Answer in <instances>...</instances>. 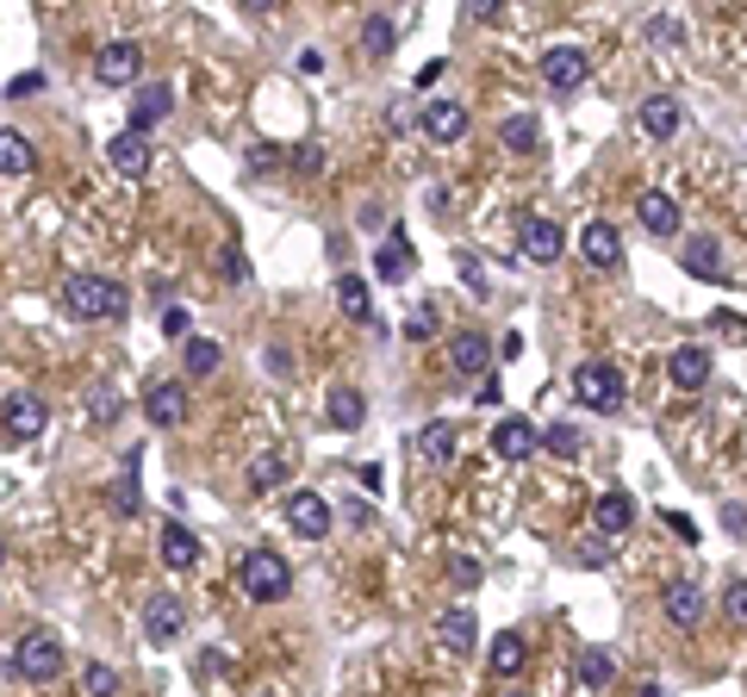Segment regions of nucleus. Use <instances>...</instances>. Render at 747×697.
Returning a JSON list of instances; mask_svg holds the SVG:
<instances>
[{
  "instance_id": "nucleus-1",
  "label": "nucleus",
  "mask_w": 747,
  "mask_h": 697,
  "mask_svg": "<svg viewBox=\"0 0 747 697\" xmlns=\"http://www.w3.org/2000/svg\"><path fill=\"white\" fill-rule=\"evenodd\" d=\"M57 299L76 324H100V318H118V311H125V287L106 281V274H69Z\"/></svg>"
},
{
  "instance_id": "nucleus-2",
  "label": "nucleus",
  "mask_w": 747,
  "mask_h": 697,
  "mask_svg": "<svg viewBox=\"0 0 747 697\" xmlns=\"http://www.w3.org/2000/svg\"><path fill=\"white\" fill-rule=\"evenodd\" d=\"M237 580H244V592L256 604H281L293 592V567H287V555H274V548H249L244 567H237Z\"/></svg>"
},
{
  "instance_id": "nucleus-3",
  "label": "nucleus",
  "mask_w": 747,
  "mask_h": 697,
  "mask_svg": "<svg viewBox=\"0 0 747 697\" xmlns=\"http://www.w3.org/2000/svg\"><path fill=\"white\" fill-rule=\"evenodd\" d=\"M63 641L50 636V629H32V636L13 641V673L25 678V685H50V678H63Z\"/></svg>"
},
{
  "instance_id": "nucleus-4",
  "label": "nucleus",
  "mask_w": 747,
  "mask_h": 697,
  "mask_svg": "<svg viewBox=\"0 0 747 697\" xmlns=\"http://www.w3.org/2000/svg\"><path fill=\"white\" fill-rule=\"evenodd\" d=\"M623 368L616 362H579L574 368V399L592 411H623Z\"/></svg>"
},
{
  "instance_id": "nucleus-5",
  "label": "nucleus",
  "mask_w": 747,
  "mask_h": 697,
  "mask_svg": "<svg viewBox=\"0 0 747 697\" xmlns=\"http://www.w3.org/2000/svg\"><path fill=\"white\" fill-rule=\"evenodd\" d=\"M592 76V57L579 50V44H555V50H542V81H548V94H579Z\"/></svg>"
},
{
  "instance_id": "nucleus-6",
  "label": "nucleus",
  "mask_w": 747,
  "mask_h": 697,
  "mask_svg": "<svg viewBox=\"0 0 747 697\" xmlns=\"http://www.w3.org/2000/svg\"><path fill=\"white\" fill-rule=\"evenodd\" d=\"M137 76H144V50H137L132 38L106 44V50L94 57V81H100V88H132Z\"/></svg>"
},
{
  "instance_id": "nucleus-7",
  "label": "nucleus",
  "mask_w": 747,
  "mask_h": 697,
  "mask_svg": "<svg viewBox=\"0 0 747 697\" xmlns=\"http://www.w3.org/2000/svg\"><path fill=\"white\" fill-rule=\"evenodd\" d=\"M518 243H523V262H536V268H555L561 250H567V231H561L555 218H523Z\"/></svg>"
},
{
  "instance_id": "nucleus-8",
  "label": "nucleus",
  "mask_w": 747,
  "mask_h": 697,
  "mask_svg": "<svg viewBox=\"0 0 747 697\" xmlns=\"http://www.w3.org/2000/svg\"><path fill=\"white\" fill-rule=\"evenodd\" d=\"M144 418H150L156 430H174L188 418V387H181V380H150V387H144Z\"/></svg>"
},
{
  "instance_id": "nucleus-9",
  "label": "nucleus",
  "mask_w": 747,
  "mask_h": 697,
  "mask_svg": "<svg viewBox=\"0 0 747 697\" xmlns=\"http://www.w3.org/2000/svg\"><path fill=\"white\" fill-rule=\"evenodd\" d=\"M44 418H50V411H44L38 392H13V399L0 405V424H7V436H13V443H32V436H44Z\"/></svg>"
},
{
  "instance_id": "nucleus-10",
  "label": "nucleus",
  "mask_w": 747,
  "mask_h": 697,
  "mask_svg": "<svg viewBox=\"0 0 747 697\" xmlns=\"http://www.w3.org/2000/svg\"><path fill=\"white\" fill-rule=\"evenodd\" d=\"M287 523H293V536L318 542V536L330 529V504H325V492H287Z\"/></svg>"
},
{
  "instance_id": "nucleus-11",
  "label": "nucleus",
  "mask_w": 747,
  "mask_h": 697,
  "mask_svg": "<svg viewBox=\"0 0 747 697\" xmlns=\"http://www.w3.org/2000/svg\"><path fill=\"white\" fill-rule=\"evenodd\" d=\"M536 448H542V430L530 424V418H498L493 455H505V461H523V455H536Z\"/></svg>"
},
{
  "instance_id": "nucleus-12",
  "label": "nucleus",
  "mask_w": 747,
  "mask_h": 697,
  "mask_svg": "<svg viewBox=\"0 0 747 697\" xmlns=\"http://www.w3.org/2000/svg\"><path fill=\"white\" fill-rule=\"evenodd\" d=\"M106 162H113V169L125 174V181H137V174H150V137L125 125V132H118L113 144H106Z\"/></svg>"
},
{
  "instance_id": "nucleus-13",
  "label": "nucleus",
  "mask_w": 747,
  "mask_h": 697,
  "mask_svg": "<svg viewBox=\"0 0 747 697\" xmlns=\"http://www.w3.org/2000/svg\"><path fill=\"white\" fill-rule=\"evenodd\" d=\"M579 255H586L592 268H616V262H623V231L604 225V218H592V225L579 231Z\"/></svg>"
},
{
  "instance_id": "nucleus-14",
  "label": "nucleus",
  "mask_w": 747,
  "mask_h": 697,
  "mask_svg": "<svg viewBox=\"0 0 747 697\" xmlns=\"http://www.w3.org/2000/svg\"><path fill=\"white\" fill-rule=\"evenodd\" d=\"M667 380H672V387H679V392H698V387H704V380H710V348H698V343H679V348H672V355H667Z\"/></svg>"
},
{
  "instance_id": "nucleus-15",
  "label": "nucleus",
  "mask_w": 747,
  "mask_h": 697,
  "mask_svg": "<svg viewBox=\"0 0 747 697\" xmlns=\"http://www.w3.org/2000/svg\"><path fill=\"white\" fill-rule=\"evenodd\" d=\"M181 629H188V610H181V598L156 592V598L144 604V636H150V641H174Z\"/></svg>"
},
{
  "instance_id": "nucleus-16",
  "label": "nucleus",
  "mask_w": 747,
  "mask_h": 697,
  "mask_svg": "<svg viewBox=\"0 0 747 697\" xmlns=\"http://www.w3.org/2000/svg\"><path fill=\"white\" fill-rule=\"evenodd\" d=\"M635 218H642V231L648 237H672L679 231V199L660 194V187H648V194L635 199Z\"/></svg>"
},
{
  "instance_id": "nucleus-17",
  "label": "nucleus",
  "mask_w": 747,
  "mask_h": 697,
  "mask_svg": "<svg viewBox=\"0 0 747 697\" xmlns=\"http://www.w3.org/2000/svg\"><path fill=\"white\" fill-rule=\"evenodd\" d=\"M461 132H467V106H461V100H423V137L455 144Z\"/></svg>"
},
{
  "instance_id": "nucleus-18",
  "label": "nucleus",
  "mask_w": 747,
  "mask_h": 697,
  "mask_svg": "<svg viewBox=\"0 0 747 697\" xmlns=\"http://www.w3.org/2000/svg\"><path fill=\"white\" fill-rule=\"evenodd\" d=\"M635 523V499L616 485V492H598V504H592V529L598 536H623Z\"/></svg>"
},
{
  "instance_id": "nucleus-19",
  "label": "nucleus",
  "mask_w": 747,
  "mask_h": 697,
  "mask_svg": "<svg viewBox=\"0 0 747 697\" xmlns=\"http://www.w3.org/2000/svg\"><path fill=\"white\" fill-rule=\"evenodd\" d=\"M169 113H174V88L169 81H144L132 100V132H150L156 118H169Z\"/></svg>"
},
{
  "instance_id": "nucleus-20",
  "label": "nucleus",
  "mask_w": 747,
  "mask_h": 697,
  "mask_svg": "<svg viewBox=\"0 0 747 697\" xmlns=\"http://www.w3.org/2000/svg\"><path fill=\"white\" fill-rule=\"evenodd\" d=\"M374 281H386V287L411 281V243H405V231H386V243L374 250Z\"/></svg>"
},
{
  "instance_id": "nucleus-21",
  "label": "nucleus",
  "mask_w": 747,
  "mask_h": 697,
  "mask_svg": "<svg viewBox=\"0 0 747 697\" xmlns=\"http://www.w3.org/2000/svg\"><path fill=\"white\" fill-rule=\"evenodd\" d=\"M679 125H686V106H679L672 94H648V100H642V132H648V137H660V144H667Z\"/></svg>"
},
{
  "instance_id": "nucleus-22",
  "label": "nucleus",
  "mask_w": 747,
  "mask_h": 697,
  "mask_svg": "<svg viewBox=\"0 0 747 697\" xmlns=\"http://www.w3.org/2000/svg\"><path fill=\"white\" fill-rule=\"evenodd\" d=\"M437 641L449 654H474V610H467V604H449L437 617Z\"/></svg>"
},
{
  "instance_id": "nucleus-23",
  "label": "nucleus",
  "mask_w": 747,
  "mask_h": 697,
  "mask_svg": "<svg viewBox=\"0 0 747 697\" xmlns=\"http://www.w3.org/2000/svg\"><path fill=\"white\" fill-rule=\"evenodd\" d=\"M667 617L679 622V629H698L704 622V585H691V580H679V585H667Z\"/></svg>"
},
{
  "instance_id": "nucleus-24",
  "label": "nucleus",
  "mask_w": 747,
  "mask_h": 697,
  "mask_svg": "<svg viewBox=\"0 0 747 697\" xmlns=\"http://www.w3.org/2000/svg\"><path fill=\"white\" fill-rule=\"evenodd\" d=\"M523 660H530L523 636H518V629H498V636H493V648H486V666H493L498 678H518V673H523Z\"/></svg>"
},
{
  "instance_id": "nucleus-25",
  "label": "nucleus",
  "mask_w": 747,
  "mask_h": 697,
  "mask_svg": "<svg viewBox=\"0 0 747 697\" xmlns=\"http://www.w3.org/2000/svg\"><path fill=\"white\" fill-rule=\"evenodd\" d=\"M455 443H461V430L449 424V418H437V424H423V436H418V455L430 467H449L455 461Z\"/></svg>"
},
{
  "instance_id": "nucleus-26",
  "label": "nucleus",
  "mask_w": 747,
  "mask_h": 697,
  "mask_svg": "<svg viewBox=\"0 0 747 697\" xmlns=\"http://www.w3.org/2000/svg\"><path fill=\"white\" fill-rule=\"evenodd\" d=\"M449 362H455V374H479L493 362V343L479 330H461V336H449Z\"/></svg>"
},
{
  "instance_id": "nucleus-27",
  "label": "nucleus",
  "mask_w": 747,
  "mask_h": 697,
  "mask_svg": "<svg viewBox=\"0 0 747 697\" xmlns=\"http://www.w3.org/2000/svg\"><path fill=\"white\" fill-rule=\"evenodd\" d=\"M156 548H162V561H169L174 573L200 561V536H193L188 523H162V542H156Z\"/></svg>"
},
{
  "instance_id": "nucleus-28",
  "label": "nucleus",
  "mask_w": 747,
  "mask_h": 697,
  "mask_svg": "<svg viewBox=\"0 0 747 697\" xmlns=\"http://www.w3.org/2000/svg\"><path fill=\"white\" fill-rule=\"evenodd\" d=\"M325 418L337 430H362V418H367V399L355 387H330V399H325Z\"/></svg>"
},
{
  "instance_id": "nucleus-29",
  "label": "nucleus",
  "mask_w": 747,
  "mask_h": 697,
  "mask_svg": "<svg viewBox=\"0 0 747 697\" xmlns=\"http://www.w3.org/2000/svg\"><path fill=\"white\" fill-rule=\"evenodd\" d=\"M367 299H374V287H367L362 274H337V306H343V318L367 324V318H374V306H367Z\"/></svg>"
},
{
  "instance_id": "nucleus-30",
  "label": "nucleus",
  "mask_w": 747,
  "mask_h": 697,
  "mask_svg": "<svg viewBox=\"0 0 747 697\" xmlns=\"http://www.w3.org/2000/svg\"><path fill=\"white\" fill-rule=\"evenodd\" d=\"M574 673H579V685H586V692H604V685L616 678V660L604 654V648H579Z\"/></svg>"
},
{
  "instance_id": "nucleus-31",
  "label": "nucleus",
  "mask_w": 747,
  "mask_h": 697,
  "mask_svg": "<svg viewBox=\"0 0 747 697\" xmlns=\"http://www.w3.org/2000/svg\"><path fill=\"white\" fill-rule=\"evenodd\" d=\"M38 150H32V137L25 132H0V174H32Z\"/></svg>"
},
{
  "instance_id": "nucleus-32",
  "label": "nucleus",
  "mask_w": 747,
  "mask_h": 697,
  "mask_svg": "<svg viewBox=\"0 0 747 697\" xmlns=\"http://www.w3.org/2000/svg\"><path fill=\"white\" fill-rule=\"evenodd\" d=\"M686 274L691 281H723V255H716L710 237H691L686 243Z\"/></svg>"
},
{
  "instance_id": "nucleus-33",
  "label": "nucleus",
  "mask_w": 747,
  "mask_h": 697,
  "mask_svg": "<svg viewBox=\"0 0 747 697\" xmlns=\"http://www.w3.org/2000/svg\"><path fill=\"white\" fill-rule=\"evenodd\" d=\"M536 113H511L505 118V125H498V144H505V150H536Z\"/></svg>"
},
{
  "instance_id": "nucleus-34",
  "label": "nucleus",
  "mask_w": 747,
  "mask_h": 697,
  "mask_svg": "<svg viewBox=\"0 0 747 697\" xmlns=\"http://www.w3.org/2000/svg\"><path fill=\"white\" fill-rule=\"evenodd\" d=\"M218 355H225V348L212 343V336H193V343L181 348V362H188V374H193V380H206V374L218 368Z\"/></svg>"
},
{
  "instance_id": "nucleus-35",
  "label": "nucleus",
  "mask_w": 747,
  "mask_h": 697,
  "mask_svg": "<svg viewBox=\"0 0 747 697\" xmlns=\"http://www.w3.org/2000/svg\"><path fill=\"white\" fill-rule=\"evenodd\" d=\"M81 692L88 697H118V673L106 666V660H88V666H81Z\"/></svg>"
},
{
  "instance_id": "nucleus-36",
  "label": "nucleus",
  "mask_w": 747,
  "mask_h": 697,
  "mask_svg": "<svg viewBox=\"0 0 747 697\" xmlns=\"http://www.w3.org/2000/svg\"><path fill=\"white\" fill-rule=\"evenodd\" d=\"M399 330H405V343H430V336H437V306H430V299H423V306H411Z\"/></svg>"
},
{
  "instance_id": "nucleus-37",
  "label": "nucleus",
  "mask_w": 747,
  "mask_h": 697,
  "mask_svg": "<svg viewBox=\"0 0 747 697\" xmlns=\"http://www.w3.org/2000/svg\"><path fill=\"white\" fill-rule=\"evenodd\" d=\"M137 455H144V448H132V461H125V480L113 485V511H125V517H132V511H144V499H137Z\"/></svg>"
},
{
  "instance_id": "nucleus-38",
  "label": "nucleus",
  "mask_w": 747,
  "mask_h": 697,
  "mask_svg": "<svg viewBox=\"0 0 747 697\" xmlns=\"http://www.w3.org/2000/svg\"><path fill=\"white\" fill-rule=\"evenodd\" d=\"M542 448H548V455H561V461H574V455H579V430L561 418V424L542 430Z\"/></svg>"
},
{
  "instance_id": "nucleus-39",
  "label": "nucleus",
  "mask_w": 747,
  "mask_h": 697,
  "mask_svg": "<svg viewBox=\"0 0 747 697\" xmlns=\"http://www.w3.org/2000/svg\"><path fill=\"white\" fill-rule=\"evenodd\" d=\"M393 38H399V32H393V20H386V13H374V20L362 25V50H367V57H386V50H393Z\"/></svg>"
},
{
  "instance_id": "nucleus-40",
  "label": "nucleus",
  "mask_w": 747,
  "mask_h": 697,
  "mask_svg": "<svg viewBox=\"0 0 747 697\" xmlns=\"http://www.w3.org/2000/svg\"><path fill=\"white\" fill-rule=\"evenodd\" d=\"M287 480V461H281V455H256V461H249V485H256V492H269V485H281Z\"/></svg>"
},
{
  "instance_id": "nucleus-41",
  "label": "nucleus",
  "mask_w": 747,
  "mask_h": 697,
  "mask_svg": "<svg viewBox=\"0 0 747 697\" xmlns=\"http://www.w3.org/2000/svg\"><path fill=\"white\" fill-rule=\"evenodd\" d=\"M162 336H169V343H193V318H188V306H169V311H162Z\"/></svg>"
},
{
  "instance_id": "nucleus-42",
  "label": "nucleus",
  "mask_w": 747,
  "mask_h": 697,
  "mask_svg": "<svg viewBox=\"0 0 747 697\" xmlns=\"http://www.w3.org/2000/svg\"><path fill=\"white\" fill-rule=\"evenodd\" d=\"M648 38H654V44H686V25L667 20V13H654V20H648Z\"/></svg>"
},
{
  "instance_id": "nucleus-43",
  "label": "nucleus",
  "mask_w": 747,
  "mask_h": 697,
  "mask_svg": "<svg viewBox=\"0 0 747 697\" xmlns=\"http://www.w3.org/2000/svg\"><path fill=\"white\" fill-rule=\"evenodd\" d=\"M723 610H728V622H747V580L723 585Z\"/></svg>"
},
{
  "instance_id": "nucleus-44",
  "label": "nucleus",
  "mask_w": 747,
  "mask_h": 697,
  "mask_svg": "<svg viewBox=\"0 0 747 697\" xmlns=\"http://www.w3.org/2000/svg\"><path fill=\"white\" fill-rule=\"evenodd\" d=\"M262 362H269V374H281V380L293 374V355H287L281 343H269V348H262Z\"/></svg>"
},
{
  "instance_id": "nucleus-45",
  "label": "nucleus",
  "mask_w": 747,
  "mask_h": 697,
  "mask_svg": "<svg viewBox=\"0 0 747 697\" xmlns=\"http://www.w3.org/2000/svg\"><path fill=\"white\" fill-rule=\"evenodd\" d=\"M118 405H113V387H94V424H113Z\"/></svg>"
},
{
  "instance_id": "nucleus-46",
  "label": "nucleus",
  "mask_w": 747,
  "mask_h": 697,
  "mask_svg": "<svg viewBox=\"0 0 747 697\" xmlns=\"http://www.w3.org/2000/svg\"><path fill=\"white\" fill-rule=\"evenodd\" d=\"M449 580H455V585H479V561H449Z\"/></svg>"
},
{
  "instance_id": "nucleus-47",
  "label": "nucleus",
  "mask_w": 747,
  "mask_h": 697,
  "mask_svg": "<svg viewBox=\"0 0 747 697\" xmlns=\"http://www.w3.org/2000/svg\"><path fill=\"white\" fill-rule=\"evenodd\" d=\"M44 76H20V81H7V100H25V94H38Z\"/></svg>"
},
{
  "instance_id": "nucleus-48",
  "label": "nucleus",
  "mask_w": 747,
  "mask_h": 697,
  "mask_svg": "<svg viewBox=\"0 0 747 697\" xmlns=\"http://www.w3.org/2000/svg\"><path fill=\"white\" fill-rule=\"evenodd\" d=\"M574 555H579V567H604V561H611V555H604V542H579Z\"/></svg>"
},
{
  "instance_id": "nucleus-49",
  "label": "nucleus",
  "mask_w": 747,
  "mask_h": 697,
  "mask_svg": "<svg viewBox=\"0 0 747 697\" xmlns=\"http://www.w3.org/2000/svg\"><path fill=\"white\" fill-rule=\"evenodd\" d=\"M225 274H230V281H237V287H244V281H249V262H244V255H237V250H230V255H225Z\"/></svg>"
},
{
  "instance_id": "nucleus-50",
  "label": "nucleus",
  "mask_w": 747,
  "mask_h": 697,
  "mask_svg": "<svg viewBox=\"0 0 747 697\" xmlns=\"http://www.w3.org/2000/svg\"><path fill=\"white\" fill-rule=\"evenodd\" d=\"M667 529H679L686 542H698V523H691V517H672V511H667Z\"/></svg>"
},
{
  "instance_id": "nucleus-51",
  "label": "nucleus",
  "mask_w": 747,
  "mask_h": 697,
  "mask_svg": "<svg viewBox=\"0 0 747 697\" xmlns=\"http://www.w3.org/2000/svg\"><path fill=\"white\" fill-rule=\"evenodd\" d=\"M635 697H667V692H660V685H642V692H635Z\"/></svg>"
},
{
  "instance_id": "nucleus-52",
  "label": "nucleus",
  "mask_w": 747,
  "mask_h": 697,
  "mask_svg": "<svg viewBox=\"0 0 747 697\" xmlns=\"http://www.w3.org/2000/svg\"><path fill=\"white\" fill-rule=\"evenodd\" d=\"M0 561H7V542H0Z\"/></svg>"
},
{
  "instance_id": "nucleus-53",
  "label": "nucleus",
  "mask_w": 747,
  "mask_h": 697,
  "mask_svg": "<svg viewBox=\"0 0 747 697\" xmlns=\"http://www.w3.org/2000/svg\"><path fill=\"white\" fill-rule=\"evenodd\" d=\"M505 697H523V692H505Z\"/></svg>"
}]
</instances>
